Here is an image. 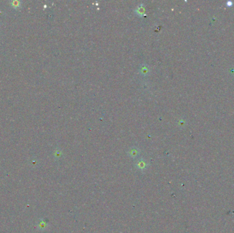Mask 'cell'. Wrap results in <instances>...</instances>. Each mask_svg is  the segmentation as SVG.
<instances>
[{"label":"cell","instance_id":"cell-5","mask_svg":"<svg viewBox=\"0 0 234 233\" xmlns=\"http://www.w3.org/2000/svg\"><path fill=\"white\" fill-rule=\"evenodd\" d=\"M20 6V2H12V6L14 7L15 8H17V7H19Z\"/></svg>","mask_w":234,"mask_h":233},{"label":"cell","instance_id":"cell-4","mask_svg":"<svg viewBox=\"0 0 234 233\" xmlns=\"http://www.w3.org/2000/svg\"><path fill=\"white\" fill-rule=\"evenodd\" d=\"M146 162L143 159H140V161H138V163L136 164V166L138 167V168L140 169V170H144L146 168Z\"/></svg>","mask_w":234,"mask_h":233},{"label":"cell","instance_id":"cell-3","mask_svg":"<svg viewBox=\"0 0 234 233\" xmlns=\"http://www.w3.org/2000/svg\"><path fill=\"white\" fill-rule=\"evenodd\" d=\"M139 150L138 148H137L136 147H133L131 149H130V151H128V155H130L131 157H136L138 155L139 153Z\"/></svg>","mask_w":234,"mask_h":233},{"label":"cell","instance_id":"cell-1","mask_svg":"<svg viewBox=\"0 0 234 233\" xmlns=\"http://www.w3.org/2000/svg\"><path fill=\"white\" fill-rule=\"evenodd\" d=\"M139 73L143 76H147L150 73V68L147 64H142L140 65L139 68Z\"/></svg>","mask_w":234,"mask_h":233},{"label":"cell","instance_id":"cell-2","mask_svg":"<svg viewBox=\"0 0 234 233\" xmlns=\"http://www.w3.org/2000/svg\"><path fill=\"white\" fill-rule=\"evenodd\" d=\"M135 13H136L138 16L143 17L145 14V8L144 7L143 5L138 6L137 8L135 9Z\"/></svg>","mask_w":234,"mask_h":233}]
</instances>
